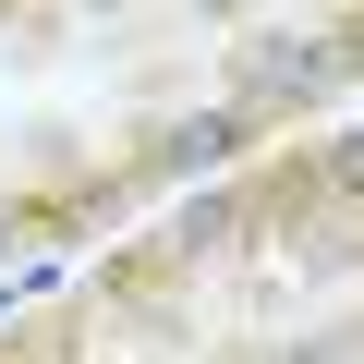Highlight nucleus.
Wrapping results in <instances>:
<instances>
[{"label":"nucleus","instance_id":"f03ea898","mask_svg":"<svg viewBox=\"0 0 364 364\" xmlns=\"http://www.w3.org/2000/svg\"><path fill=\"white\" fill-rule=\"evenodd\" d=\"M231 146H243V109H195V122L170 134V170H207V158H231Z\"/></svg>","mask_w":364,"mask_h":364},{"label":"nucleus","instance_id":"f257e3e1","mask_svg":"<svg viewBox=\"0 0 364 364\" xmlns=\"http://www.w3.org/2000/svg\"><path fill=\"white\" fill-rule=\"evenodd\" d=\"M340 85V49L328 37H243V61H231V97L243 109H316Z\"/></svg>","mask_w":364,"mask_h":364},{"label":"nucleus","instance_id":"7ed1b4c3","mask_svg":"<svg viewBox=\"0 0 364 364\" xmlns=\"http://www.w3.org/2000/svg\"><path fill=\"white\" fill-rule=\"evenodd\" d=\"M328 170H340V182H364V134H340V146H328Z\"/></svg>","mask_w":364,"mask_h":364}]
</instances>
